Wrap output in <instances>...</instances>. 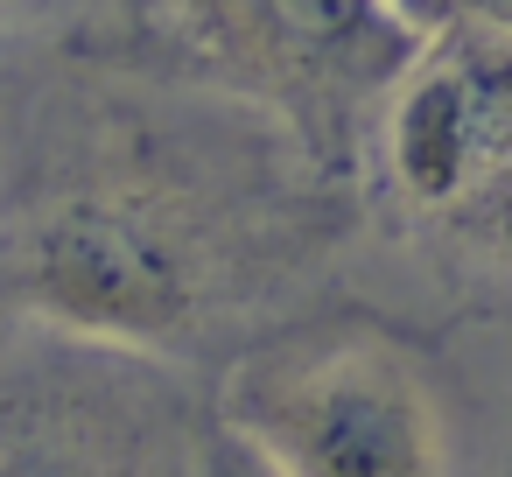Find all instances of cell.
<instances>
[{
  "label": "cell",
  "mask_w": 512,
  "mask_h": 477,
  "mask_svg": "<svg viewBox=\"0 0 512 477\" xmlns=\"http://www.w3.org/2000/svg\"><path fill=\"white\" fill-rule=\"evenodd\" d=\"M8 92L0 309L218 372L330 295L365 204L274 113L113 64Z\"/></svg>",
  "instance_id": "1"
},
{
  "label": "cell",
  "mask_w": 512,
  "mask_h": 477,
  "mask_svg": "<svg viewBox=\"0 0 512 477\" xmlns=\"http://www.w3.org/2000/svg\"><path fill=\"white\" fill-rule=\"evenodd\" d=\"M463 309L414 323L358 295H316L211 372V400L281 477H512V393Z\"/></svg>",
  "instance_id": "2"
},
{
  "label": "cell",
  "mask_w": 512,
  "mask_h": 477,
  "mask_svg": "<svg viewBox=\"0 0 512 477\" xmlns=\"http://www.w3.org/2000/svg\"><path fill=\"white\" fill-rule=\"evenodd\" d=\"M421 36L400 0H92L64 57L232 92L358 190L365 120Z\"/></svg>",
  "instance_id": "3"
},
{
  "label": "cell",
  "mask_w": 512,
  "mask_h": 477,
  "mask_svg": "<svg viewBox=\"0 0 512 477\" xmlns=\"http://www.w3.org/2000/svg\"><path fill=\"white\" fill-rule=\"evenodd\" d=\"M358 204L512 330V29L442 22L421 36L365 120Z\"/></svg>",
  "instance_id": "4"
},
{
  "label": "cell",
  "mask_w": 512,
  "mask_h": 477,
  "mask_svg": "<svg viewBox=\"0 0 512 477\" xmlns=\"http://www.w3.org/2000/svg\"><path fill=\"white\" fill-rule=\"evenodd\" d=\"M155 477H281L267 456H260V442L246 435V428H232L225 414H218V400L204 393V407L176 428V442H169V456H162V470Z\"/></svg>",
  "instance_id": "5"
},
{
  "label": "cell",
  "mask_w": 512,
  "mask_h": 477,
  "mask_svg": "<svg viewBox=\"0 0 512 477\" xmlns=\"http://www.w3.org/2000/svg\"><path fill=\"white\" fill-rule=\"evenodd\" d=\"M85 15H92V0H0V50L29 43V36H57V50H64Z\"/></svg>",
  "instance_id": "6"
},
{
  "label": "cell",
  "mask_w": 512,
  "mask_h": 477,
  "mask_svg": "<svg viewBox=\"0 0 512 477\" xmlns=\"http://www.w3.org/2000/svg\"><path fill=\"white\" fill-rule=\"evenodd\" d=\"M449 22H484V29H512V0H449Z\"/></svg>",
  "instance_id": "7"
},
{
  "label": "cell",
  "mask_w": 512,
  "mask_h": 477,
  "mask_svg": "<svg viewBox=\"0 0 512 477\" xmlns=\"http://www.w3.org/2000/svg\"><path fill=\"white\" fill-rule=\"evenodd\" d=\"M400 8H407L421 29H442V22H449V0H400Z\"/></svg>",
  "instance_id": "8"
},
{
  "label": "cell",
  "mask_w": 512,
  "mask_h": 477,
  "mask_svg": "<svg viewBox=\"0 0 512 477\" xmlns=\"http://www.w3.org/2000/svg\"><path fill=\"white\" fill-rule=\"evenodd\" d=\"M8 92H15V85H0V141H8Z\"/></svg>",
  "instance_id": "9"
}]
</instances>
